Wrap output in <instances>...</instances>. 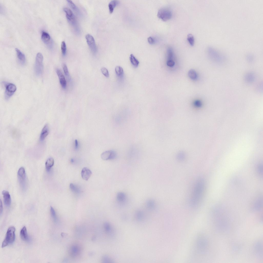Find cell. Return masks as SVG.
<instances>
[{
	"instance_id": "obj_19",
	"label": "cell",
	"mask_w": 263,
	"mask_h": 263,
	"mask_svg": "<svg viewBox=\"0 0 263 263\" xmlns=\"http://www.w3.org/2000/svg\"><path fill=\"white\" fill-rule=\"evenodd\" d=\"M54 160L52 157L48 158L47 160L45 166L46 170L47 171L49 172L50 171L51 169L54 165Z\"/></svg>"
},
{
	"instance_id": "obj_11",
	"label": "cell",
	"mask_w": 263,
	"mask_h": 263,
	"mask_svg": "<svg viewBox=\"0 0 263 263\" xmlns=\"http://www.w3.org/2000/svg\"><path fill=\"white\" fill-rule=\"evenodd\" d=\"M63 11L65 12L67 18L69 22L73 25L75 24L76 23V20L71 10L68 8H65L63 9Z\"/></svg>"
},
{
	"instance_id": "obj_42",
	"label": "cell",
	"mask_w": 263,
	"mask_h": 263,
	"mask_svg": "<svg viewBox=\"0 0 263 263\" xmlns=\"http://www.w3.org/2000/svg\"><path fill=\"white\" fill-rule=\"evenodd\" d=\"M78 143L77 140L76 139L75 141V147L76 149H77L78 148Z\"/></svg>"
},
{
	"instance_id": "obj_36",
	"label": "cell",
	"mask_w": 263,
	"mask_h": 263,
	"mask_svg": "<svg viewBox=\"0 0 263 263\" xmlns=\"http://www.w3.org/2000/svg\"><path fill=\"white\" fill-rule=\"evenodd\" d=\"M175 64V62L172 60H168L167 62V65L169 67H173Z\"/></svg>"
},
{
	"instance_id": "obj_20",
	"label": "cell",
	"mask_w": 263,
	"mask_h": 263,
	"mask_svg": "<svg viewBox=\"0 0 263 263\" xmlns=\"http://www.w3.org/2000/svg\"><path fill=\"white\" fill-rule=\"evenodd\" d=\"M119 2L116 0H113L111 1L109 5L110 12L112 13L115 7L118 4Z\"/></svg>"
},
{
	"instance_id": "obj_5",
	"label": "cell",
	"mask_w": 263,
	"mask_h": 263,
	"mask_svg": "<svg viewBox=\"0 0 263 263\" xmlns=\"http://www.w3.org/2000/svg\"><path fill=\"white\" fill-rule=\"evenodd\" d=\"M17 176L20 187L23 191H26L27 187L26 176L25 170L24 167H21L19 169Z\"/></svg>"
},
{
	"instance_id": "obj_8",
	"label": "cell",
	"mask_w": 263,
	"mask_h": 263,
	"mask_svg": "<svg viewBox=\"0 0 263 263\" xmlns=\"http://www.w3.org/2000/svg\"><path fill=\"white\" fill-rule=\"evenodd\" d=\"M82 251L81 248L80 246L77 244H73L69 248V254L72 258H75L80 254Z\"/></svg>"
},
{
	"instance_id": "obj_34",
	"label": "cell",
	"mask_w": 263,
	"mask_h": 263,
	"mask_svg": "<svg viewBox=\"0 0 263 263\" xmlns=\"http://www.w3.org/2000/svg\"><path fill=\"white\" fill-rule=\"evenodd\" d=\"M148 40L149 43L150 44H153L155 43V39L153 37H149L148 38Z\"/></svg>"
},
{
	"instance_id": "obj_28",
	"label": "cell",
	"mask_w": 263,
	"mask_h": 263,
	"mask_svg": "<svg viewBox=\"0 0 263 263\" xmlns=\"http://www.w3.org/2000/svg\"><path fill=\"white\" fill-rule=\"evenodd\" d=\"M50 211L51 216L54 221L57 222V218L56 213L54 209L51 206L50 207Z\"/></svg>"
},
{
	"instance_id": "obj_12",
	"label": "cell",
	"mask_w": 263,
	"mask_h": 263,
	"mask_svg": "<svg viewBox=\"0 0 263 263\" xmlns=\"http://www.w3.org/2000/svg\"><path fill=\"white\" fill-rule=\"evenodd\" d=\"M56 72L59 79L60 85L63 89H65L66 87L67 83L64 76L61 71L59 69H57Z\"/></svg>"
},
{
	"instance_id": "obj_23",
	"label": "cell",
	"mask_w": 263,
	"mask_h": 263,
	"mask_svg": "<svg viewBox=\"0 0 263 263\" xmlns=\"http://www.w3.org/2000/svg\"><path fill=\"white\" fill-rule=\"evenodd\" d=\"M130 62L132 65L135 68L137 67L139 64L138 60L133 54L130 55Z\"/></svg>"
},
{
	"instance_id": "obj_44",
	"label": "cell",
	"mask_w": 263,
	"mask_h": 263,
	"mask_svg": "<svg viewBox=\"0 0 263 263\" xmlns=\"http://www.w3.org/2000/svg\"><path fill=\"white\" fill-rule=\"evenodd\" d=\"M71 162L72 163H73L74 162V160L73 159H71Z\"/></svg>"
},
{
	"instance_id": "obj_33",
	"label": "cell",
	"mask_w": 263,
	"mask_h": 263,
	"mask_svg": "<svg viewBox=\"0 0 263 263\" xmlns=\"http://www.w3.org/2000/svg\"><path fill=\"white\" fill-rule=\"evenodd\" d=\"M101 70L102 73L107 78L109 77V72L108 70L106 68L103 67L101 69Z\"/></svg>"
},
{
	"instance_id": "obj_30",
	"label": "cell",
	"mask_w": 263,
	"mask_h": 263,
	"mask_svg": "<svg viewBox=\"0 0 263 263\" xmlns=\"http://www.w3.org/2000/svg\"><path fill=\"white\" fill-rule=\"evenodd\" d=\"M67 1L69 6L73 10L76 12H78L79 10L78 8L72 1Z\"/></svg>"
},
{
	"instance_id": "obj_32",
	"label": "cell",
	"mask_w": 263,
	"mask_h": 263,
	"mask_svg": "<svg viewBox=\"0 0 263 263\" xmlns=\"http://www.w3.org/2000/svg\"><path fill=\"white\" fill-rule=\"evenodd\" d=\"M173 56V52L172 49L170 48L167 50V56L168 60H172Z\"/></svg>"
},
{
	"instance_id": "obj_26",
	"label": "cell",
	"mask_w": 263,
	"mask_h": 263,
	"mask_svg": "<svg viewBox=\"0 0 263 263\" xmlns=\"http://www.w3.org/2000/svg\"><path fill=\"white\" fill-rule=\"evenodd\" d=\"M187 39L189 44L191 46H193L195 43V39L192 34H189L187 35Z\"/></svg>"
},
{
	"instance_id": "obj_7",
	"label": "cell",
	"mask_w": 263,
	"mask_h": 263,
	"mask_svg": "<svg viewBox=\"0 0 263 263\" xmlns=\"http://www.w3.org/2000/svg\"><path fill=\"white\" fill-rule=\"evenodd\" d=\"M5 97L7 100H9L13 95L16 90L15 85L11 83L5 84Z\"/></svg>"
},
{
	"instance_id": "obj_2",
	"label": "cell",
	"mask_w": 263,
	"mask_h": 263,
	"mask_svg": "<svg viewBox=\"0 0 263 263\" xmlns=\"http://www.w3.org/2000/svg\"><path fill=\"white\" fill-rule=\"evenodd\" d=\"M15 229L14 226H11L9 228L5 239L3 242L2 248H4L14 242L15 238Z\"/></svg>"
},
{
	"instance_id": "obj_43",
	"label": "cell",
	"mask_w": 263,
	"mask_h": 263,
	"mask_svg": "<svg viewBox=\"0 0 263 263\" xmlns=\"http://www.w3.org/2000/svg\"><path fill=\"white\" fill-rule=\"evenodd\" d=\"M184 155L183 154H180L178 156V158L180 160H182L184 159Z\"/></svg>"
},
{
	"instance_id": "obj_40",
	"label": "cell",
	"mask_w": 263,
	"mask_h": 263,
	"mask_svg": "<svg viewBox=\"0 0 263 263\" xmlns=\"http://www.w3.org/2000/svg\"><path fill=\"white\" fill-rule=\"evenodd\" d=\"M103 261L104 262H108L110 261V260L109 258L107 256L104 257L102 259Z\"/></svg>"
},
{
	"instance_id": "obj_1",
	"label": "cell",
	"mask_w": 263,
	"mask_h": 263,
	"mask_svg": "<svg viewBox=\"0 0 263 263\" xmlns=\"http://www.w3.org/2000/svg\"><path fill=\"white\" fill-rule=\"evenodd\" d=\"M205 185V180L202 178H199L196 182L190 199L191 203L193 206H197L200 203L204 194Z\"/></svg>"
},
{
	"instance_id": "obj_18",
	"label": "cell",
	"mask_w": 263,
	"mask_h": 263,
	"mask_svg": "<svg viewBox=\"0 0 263 263\" xmlns=\"http://www.w3.org/2000/svg\"><path fill=\"white\" fill-rule=\"evenodd\" d=\"M117 201L119 203H123L127 199L126 194L123 192H119L117 193L116 197Z\"/></svg>"
},
{
	"instance_id": "obj_9",
	"label": "cell",
	"mask_w": 263,
	"mask_h": 263,
	"mask_svg": "<svg viewBox=\"0 0 263 263\" xmlns=\"http://www.w3.org/2000/svg\"><path fill=\"white\" fill-rule=\"evenodd\" d=\"M85 38L91 51L93 53H95L97 51V48L93 37L90 34H87L86 35Z\"/></svg>"
},
{
	"instance_id": "obj_15",
	"label": "cell",
	"mask_w": 263,
	"mask_h": 263,
	"mask_svg": "<svg viewBox=\"0 0 263 263\" xmlns=\"http://www.w3.org/2000/svg\"><path fill=\"white\" fill-rule=\"evenodd\" d=\"M17 57L18 60L21 64L24 65L26 62V58L25 55L17 48H15Z\"/></svg>"
},
{
	"instance_id": "obj_41",
	"label": "cell",
	"mask_w": 263,
	"mask_h": 263,
	"mask_svg": "<svg viewBox=\"0 0 263 263\" xmlns=\"http://www.w3.org/2000/svg\"><path fill=\"white\" fill-rule=\"evenodd\" d=\"M3 206L2 202L1 199V208H0V211H1V215L3 212Z\"/></svg>"
},
{
	"instance_id": "obj_27",
	"label": "cell",
	"mask_w": 263,
	"mask_h": 263,
	"mask_svg": "<svg viewBox=\"0 0 263 263\" xmlns=\"http://www.w3.org/2000/svg\"><path fill=\"white\" fill-rule=\"evenodd\" d=\"M70 187L71 190L73 192L76 193H78L80 191L79 188L73 184H71L70 185Z\"/></svg>"
},
{
	"instance_id": "obj_31",
	"label": "cell",
	"mask_w": 263,
	"mask_h": 263,
	"mask_svg": "<svg viewBox=\"0 0 263 263\" xmlns=\"http://www.w3.org/2000/svg\"><path fill=\"white\" fill-rule=\"evenodd\" d=\"M61 48L63 55L64 56H65L66 54L67 49L66 44L64 41H63L62 43Z\"/></svg>"
},
{
	"instance_id": "obj_22",
	"label": "cell",
	"mask_w": 263,
	"mask_h": 263,
	"mask_svg": "<svg viewBox=\"0 0 263 263\" xmlns=\"http://www.w3.org/2000/svg\"><path fill=\"white\" fill-rule=\"evenodd\" d=\"M41 39L45 43L48 42L50 39V37L47 32L44 31L42 33Z\"/></svg>"
},
{
	"instance_id": "obj_4",
	"label": "cell",
	"mask_w": 263,
	"mask_h": 263,
	"mask_svg": "<svg viewBox=\"0 0 263 263\" xmlns=\"http://www.w3.org/2000/svg\"><path fill=\"white\" fill-rule=\"evenodd\" d=\"M43 56L42 54L40 52L36 55L34 69L36 75L38 76H41L43 71Z\"/></svg>"
},
{
	"instance_id": "obj_35",
	"label": "cell",
	"mask_w": 263,
	"mask_h": 263,
	"mask_svg": "<svg viewBox=\"0 0 263 263\" xmlns=\"http://www.w3.org/2000/svg\"><path fill=\"white\" fill-rule=\"evenodd\" d=\"M104 227L106 231L110 233L111 231V227L109 224L106 223L104 224Z\"/></svg>"
},
{
	"instance_id": "obj_17",
	"label": "cell",
	"mask_w": 263,
	"mask_h": 263,
	"mask_svg": "<svg viewBox=\"0 0 263 263\" xmlns=\"http://www.w3.org/2000/svg\"><path fill=\"white\" fill-rule=\"evenodd\" d=\"M20 236L23 240L28 241L29 240V236L27 233L26 227L24 226L20 232Z\"/></svg>"
},
{
	"instance_id": "obj_29",
	"label": "cell",
	"mask_w": 263,
	"mask_h": 263,
	"mask_svg": "<svg viewBox=\"0 0 263 263\" xmlns=\"http://www.w3.org/2000/svg\"><path fill=\"white\" fill-rule=\"evenodd\" d=\"M147 205L148 207L150 208H153L155 206V203L154 200L150 199L147 202Z\"/></svg>"
},
{
	"instance_id": "obj_39",
	"label": "cell",
	"mask_w": 263,
	"mask_h": 263,
	"mask_svg": "<svg viewBox=\"0 0 263 263\" xmlns=\"http://www.w3.org/2000/svg\"><path fill=\"white\" fill-rule=\"evenodd\" d=\"M247 59L250 62H251L253 60V58L252 55H249L247 56Z\"/></svg>"
},
{
	"instance_id": "obj_38",
	"label": "cell",
	"mask_w": 263,
	"mask_h": 263,
	"mask_svg": "<svg viewBox=\"0 0 263 263\" xmlns=\"http://www.w3.org/2000/svg\"><path fill=\"white\" fill-rule=\"evenodd\" d=\"M63 69L65 74L66 76H68L69 75L67 67L65 64H64L63 66Z\"/></svg>"
},
{
	"instance_id": "obj_16",
	"label": "cell",
	"mask_w": 263,
	"mask_h": 263,
	"mask_svg": "<svg viewBox=\"0 0 263 263\" xmlns=\"http://www.w3.org/2000/svg\"><path fill=\"white\" fill-rule=\"evenodd\" d=\"M49 132V128L47 124L43 128L41 134L40 139L41 141H43L48 135Z\"/></svg>"
},
{
	"instance_id": "obj_10",
	"label": "cell",
	"mask_w": 263,
	"mask_h": 263,
	"mask_svg": "<svg viewBox=\"0 0 263 263\" xmlns=\"http://www.w3.org/2000/svg\"><path fill=\"white\" fill-rule=\"evenodd\" d=\"M117 156L116 152L114 151L110 150L106 151L101 155V157L104 160H112Z\"/></svg>"
},
{
	"instance_id": "obj_14",
	"label": "cell",
	"mask_w": 263,
	"mask_h": 263,
	"mask_svg": "<svg viewBox=\"0 0 263 263\" xmlns=\"http://www.w3.org/2000/svg\"><path fill=\"white\" fill-rule=\"evenodd\" d=\"M92 173V171L90 169L86 167L84 168L81 172L82 177L84 180L88 181L91 177Z\"/></svg>"
},
{
	"instance_id": "obj_3",
	"label": "cell",
	"mask_w": 263,
	"mask_h": 263,
	"mask_svg": "<svg viewBox=\"0 0 263 263\" xmlns=\"http://www.w3.org/2000/svg\"><path fill=\"white\" fill-rule=\"evenodd\" d=\"M208 52L210 58L216 62L221 63L225 59L223 55L214 48L209 47L208 49Z\"/></svg>"
},
{
	"instance_id": "obj_37",
	"label": "cell",
	"mask_w": 263,
	"mask_h": 263,
	"mask_svg": "<svg viewBox=\"0 0 263 263\" xmlns=\"http://www.w3.org/2000/svg\"><path fill=\"white\" fill-rule=\"evenodd\" d=\"M194 105L196 107H200L202 106V103L200 100H197L194 102Z\"/></svg>"
},
{
	"instance_id": "obj_25",
	"label": "cell",
	"mask_w": 263,
	"mask_h": 263,
	"mask_svg": "<svg viewBox=\"0 0 263 263\" xmlns=\"http://www.w3.org/2000/svg\"><path fill=\"white\" fill-rule=\"evenodd\" d=\"M115 71L117 75L118 76H121L123 74L124 71L123 68L118 66H116L115 68Z\"/></svg>"
},
{
	"instance_id": "obj_21",
	"label": "cell",
	"mask_w": 263,
	"mask_h": 263,
	"mask_svg": "<svg viewBox=\"0 0 263 263\" xmlns=\"http://www.w3.org/2000/svg\"><path fill=\"white\" fill-rule=\"evenodd\" d=\"M245 78L246 81L249 83H252L254 82L255 78L254 75L251 73L247 74Z\"/></svg>"
},
{
	"instance_id": "obj_6",
	"label": "cell",
	"mask_w": 263,
	"mask_h": 263,
	"mask_svg": "<svg viewBox=\"0 0 263 263\" xmlns=\"http://www.w3.org/2000/svg\"><path fill=\"white\" fill-rule=\"evenodd\" d=\"M158 17L164 21H168L172 16V13L169 9L163 8L160 9L158 11L157 14Z\"/></svg>"
},
{
	"instance_id": "obj_24",
	"label": "cell",
	"mask_w": 263,
	"mask_h": 263,
	"mask_svg": "<svg viewBox=\"0 0 263 263\" xmlns=\"http://www.w3.org/2000/svg\"><path fill=\"white\" fill-rule=\"evenodd\" d=\"M188 76L191 79L194 80H196L198 78V75L197 72L193 69H191L189 71Z\"/></svg>"
},
{
	"instance_id": "obj_13",
	"label": "cell",
	"mask_w": 263,
	"mask_h": 263,
	"mask_svg": "<svg viewBox=\"0 0 263 263\" xmlns=\"http://www.w3.org/2000/svg\"><path fill=\"white\" fill-rule=\"evenodd\" d=\"M4 202L5 205L7 206H9L11 204V199L9 192L7 191L4 190L2 192Z\"/></svg>"
}]
</instances>
